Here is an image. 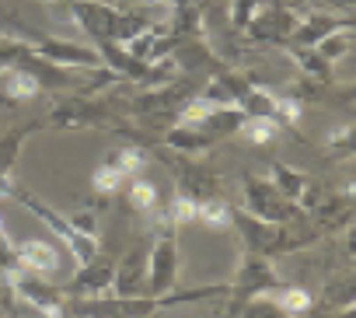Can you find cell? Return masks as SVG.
Returning a JSON list of instances; mask_svg holds the SVG:
<instances>
[{
    "instance_id": "cell-9",
    "label": "cell",
    "mask_w": 356,
    "mask_h": 318,
    "mask_svg": "<svg viewBox=\"0 0 356 318\" xmlns=\"http://www.w3.org/2000/svg\"><path fill=\"white\" fill-rule=\"evenodd\" d=\"M35 53L46 56L56 67H98L102 63L95 49H84V46H74V42H56V39H42Z\"/></svg>"
},
{
    "instance_id": "cell-1",
    "label": "cell",
    "mask_w": 356,
    "mask_h": 318,
    "mask_svg": "<svg viewBox=\"0 0 356 318\" xmlns=\"http://www.w3.org/2000/svg\"><path fill=\"white\" fill-rule=\"evenodd\" d=\"M11 200H18L32 217H39L49 231H56L60 238H63V245L74 252V259H77V266H84V262H91L95 255H98V238L95 234H84V231H77L74 228V221L70 217H63L60 210H53L49 203H42L35 193H29V189H22V186H15V193H11Z\"/></svg>"
},
{
    "instance_id": "cell-14",
    "label": "cell",
    "mask_w": 356,
    "mask_h": 318,
    "mask_svg": "<svg viewBox=\"0 0 356 318\" xmlns=\"http://www.w3.org/2000/svg\"><path fill=\"white\" fill-rule=\"evenodd\" d=\"M196 221H203V224L224 231V228H231V203H227L224 196H213V200L200 203V217H196Z\"/></svg>"
},
{
    "instance_id": "cell-11",
    "label": "cell",
    "mask_w": 356,
    "mask_h": 318,
    "mask_svg": "<svg viewBox=\"0 0 356 318\" xmlns=\"http://www.w3.org/2000/svg\"><path fill=\"white\" fill-rule=\"evenodd\" d=\"M164 200H168V196H157V186H154L150 179H143V175H133V179H129V186H126V203H129V210H133V214L150 217Z\"/></svg>"
},
{
    "instance_id": "cell-12",
    "label": "cell",
    "mask_w": 356,
    "mask_h": 318,
    "mask_svg": "<svg viewBox=\"0 0 356 318\" xmlns=\"http://www.w3.org/2000/svg\"><path fill=\"white\" fill-rule=\"evenodd\" d=\"M39 126H42V119H39V122H25V126H18V129H11V133L0 136V175L11 179L15 161H18V154H22V147H25V136H32Z\"/></svg>"
},
{
    "instance_id": "cell-5",
    "label": "cell",
    "mask_w": 356,
    "mask_h": 318,
    "mask_svg": "<svg viewBox=\"0 0 356 318\" xmlns=\"http://www.w3.org/2000/svg\"><path fill=\"white\" fill-rule=\"evenodd\" d=\"M143 290H147V252L133 245L115 262V280L108 297H143Z\"/></svg>"
},
{
    "instance_id": "cell-18",
    "label": "cell",
    "mask_w": 356,
    "mask_h": 318,
    "mask_svg": "<svg viewBox=\"0 0 356 318\" xmlns=\"http://www.w3.org/2000/svg\"><path fill=\"white\" fill-rule=\"evenodd\" d=\"M22 262H18V252L11 245V238L4 234V228H0V273H18Z\"/></svg>"
},
{
    "instance_id": "cell-4",
    "label": "cell",
    "mask_w": 356,
    "mask_h": 318,
    "mask_svg": "<svg viewBox=\"0 0 356 318\" xmlns=\"http://www.w3.org/2000/svg\"><path fill=\"white\" fill-rule=\"evenodd\" d=\"M112 280H115V259L98 255L84 266H77V276L70 283H63V294L67 297H108L112 294Z\"/></svg>"
},
{
    "instance_id": "cell-10",
    "label": "cell",
    "mask_w": 356,
    "mask_h": 318,
    "mask_svg": "<svg viewBox=\"0 0 356 318\" xmlns=\"http://www.w3.org/2000/svg\"><path fill=\"white\" fill-rule=\"evenodd\" d=\"M280 308H283V315L286 318H300V315H307L311 308H314V297H311V290H304L300 283H276L273 290H266Z\"/></svg>"
},
{
    "instance_id": "cell-8",
    "label": "cell",
    "mask_w": 356,
    "mask_h": 318,
    "mask_svg": "<svg viewBox=\"0 0 356 318\" xmlns=\"http://www.w3.org/2000/svg\"><path fill=\"white\" fill-rule=\"evenodd\" d=\"M15 252H18L22 269H29V273H35V276H53V273L60 269V248H56L53 241L32 238V241L15 245Z\"/></svg>"
},
{
    "instance_id": "cell-2",
    "label": "cell",
    "mask_w": 356,
    "mask_h": 318,
    "mask_svg": "<svg viewBox=\"0 0 356 318\" xmlns=\"http://www.w3.org/2000/svg\"><path fill=\"white\" fill-rule=\"evenodd\" d=\"M178 224H154V245L147 252V297H164L178 283Z\"/></svg>"
},
{
    "instance_id": "cell-15",
    "label": "cell",
    "mask_w": 356,
    "mask_h": 318,
    "mask_svg": "<svg viewBox=\"0 0 356 318\" xmlns=\"http://www.w3.org/2000/svg\"><path fill=\"white\" fill-rule=\"evenodd\" d=\"M238 318H286V315H283V308H280L269 294H255V297H248V301L241 304Z\"/></svg>"
},
{
    "instance_id": "cell-16",
    "label": "cell",
    "mask_w": 356,
    "mask_h": 318,
    "mask_svg": "<svg viewBox=\"0 0 356 318\" xmlns=\"http://www.w3.org/2000/svg\"><path fill=\"white\" fill-rule=\"evenodd\" d=\"M122 186H126V175H122L119 168L105 165V161H102V168L91 175V189H95L98 196H115Z\"/></svg>"
},
{
    "instance_id": "cell-20",
    "label": "cell",
    "mask_w": 356,
    "mask_h": 318,
    "mask_svg": "<svg viewBox=\"0 0 356 318\" xmlns=\"http://www.w3.org/2000/svg\"><path fill=\"white\" fill-rule=\"evenodd\" d=\"M15 290H11V280L4 276V273H0V311H4V315H11L15 311Z\"/></svg>"
},
{
    "instance_id": "cell-3",
    "label": "cell",
    "mask_w": 356,
    "mask_h": 318,
    "mask_svg": "<svg viewBox=\"0 0 356 318\" xmlns=\"http://www.w3.org/2000/svg\"><path fill=\"white\" fill-rule=\"evenodd\" d=\"M245 196H248V214L259 217L262 224L283 228V224L304 221V210L293 200H286L269 179H245Z\"/></svg>"
},
{
    "instance_id": "cell-7",
    "label": "cell",
    "mask_w": 356,
    "mask_h": 318,
    "mask_svg": "<svg viewBox=\"0 0 356 318\" xmlns=\"http://www.w3.org/2000/svg\"><path fill=\"white\" fill-rule=\"evenodd\" d=\"M39 95H42V84L35 81L32 70H25L22 63L0 67V98H4V105H22V102H32Z\"/></svg>"
},
{
    "instance_id": "cell-19",
    "label": "cell",
    "mask_w": 356,
    "mask_h": 318,
    "mask_svg": "<svg viewBox=\"0 0 356 318\" xmlns=\"http://www.w3.org/2000/svg\"><path fill=\"white\" fill-rule=\"evenodd\" d=\"M349 136H353V122H346L342 129H332V133L325 136V143H328L332 150L342 147V154H349V150H353V140H349Z\"/></svg>"
},
{
    "instance_id": "cell-6",
    "label": "cell",
    "mask_w": 356,
    "mask_h": 318,
    "mask_svg": "<svg viewBox=\"0 0 356 318\" xmlns=\"http://www.w3.org/2000/svg\"><path fill=\"white\" fill-rule=\"evenodd\" d=\"M175 179H178V196H186L193 203H207V200L220 196V175H213L207 165L178 161L175 165Z\"/></svg>"
},
{
    "instance_id": "cell-13",
    "label": "cell",
    "mask_w": 356,
    "mask_h": 318,
    "mask_svg": "<svg viewBox=\"0 0 356 318\" xmlns=\"http://www.w3.org/2000/svg\"><path fill=\"white\" fill-rule=\"evenodd\" d=\"M105 165H112V168H119L126 179H133V175H140V168L147 165V150H143L140 143H122V147H115V150L105 157Z\"/></svg>"
},
{
    "instance_id": "cell-17",
    "label": "cell",
    "mask_w": 356,
    "mask_h": 318,
    "mask_svg": "<svg viewBox=\"0 0 356 318\" xmlns=\"http://www.w3.org/2000/svg\"><path fill=\"white\" fill-rule=\"evenodd\" d=\"M241 133H245V140H252V143H273L276 133H280V126H276L273 119H259V116L248 119V116H245Z\"/></svg>"
}]
</instances>
